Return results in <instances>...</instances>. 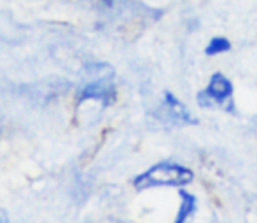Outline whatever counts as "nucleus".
I'll return each mask as SVG.
<instances>
[{"label":"nucleus","mask_w":257,"mask_h":223,"mask_svg":"<svg viewBox=\"0 0 257 223\" xmlns=\"http://www.w3.org/2000/svg\"><path fill=\"white\" fill-rule=\"evenodd\" d=\"M193 182V171L180 164L161 162L133 180L137 190H147L154 186H180Z\"/></svg>","instance_id":"f257e3e1"},{"label":"nucleus","mask_w":257,"mask_h":223,"mask_svg":"<svg viewBox=\"0 0 257 223\" xmlns=\"http://www.w3.org/2000/svg\"><path fill=\"white\" fill-rule=\"evenodd\" d=\"M198 105L203 108L222 106L224 110H233V84L224 75H212L206 89L198 94Z\"/></svg>","instance_id":"f03ea898"},{"label":"nucleus","mask_w":257,"mask_h":223,"mask_svg":"<svg viewBox=\"0 0 257 223\" xmlns=\"http://www.w3.org/2000/svg\"><path fill=\"white\" fill-rule=\"evenodd\" d=\"M112 70H108L107 74H103L100 78L89 82L82 88L81 94H79V100L81 102H86V100H98L102 102L105 106L110 105L115 100V88L112 84Z\"/></svg>","instance_id":"7ed1b4c3"},{"label":"nucleus","mask_w":257,"mask_h":223,"mask_svg":"<svg viewBox=\"0 0 257 223\" xmlns=\"http://www.w3.org/2000/svg\"><path fill=\"white\" fill-rule=\"evenodd\" d=\"M165 110L172 122H177V124H196V118L189 114V110L172 92L165 94Z\"/></svg>","instance_id":"20e7f679"},{"label":"nucleus","mask_w":257,"mask_h":223,"mask_svg":"<svg viewBox=\"0 0 257 223\" xmlns=\"http://www.w3.org/2000/svg\"><path fill=\"white\" fill-rule=\"evenodd\" d=\"M179 196H180V199H182V206H180L179 216H177V223L187 220V218H189L191 214L194 213V210H196V197H194L193 194L180 190Z\"/></svg>","instance_id":"39448f33"},{"label":"nucleus","mask_w":257,"mask_h":223,"mask_svg":"<svg viewBox=\"0 0 257 223\" xmlns=\"http://www.w3.org/2000/svg\"><path fill=\"white\" fill-rule=\"evenodd\" d=\"M231 49V44L227 38H222V37H217V38H212L208 44V48L205 49V52L208 56H217L220 52H226Z\"/></svg>","instance_id":"423d86ee"},{"label":"nucleus","mask_w":257,"mask_h":223,"mask_svg":"<svg viewBox=\"0 0 257 223\" xmlns=\"http://www.w3.org/2000/svg\"><path fill=\"white\" fill-rule=\"evenodd\" d=\"M0 222H7V214L2 210H0Z\"/></svg>","instance_id":"0eeeda50"}]
</instances>
